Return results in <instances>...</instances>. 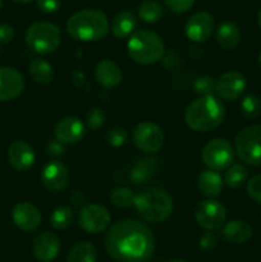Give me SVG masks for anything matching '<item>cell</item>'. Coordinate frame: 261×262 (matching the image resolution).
Segmentation results:
<instances>
[{"label": "cell", "instance_id": "cell-1", "mask_svg": "<svg viewBox=\"0 0 261 262\" xmlns=\"http://www.w3.org/2000/svg\"><path fill=\"white\" fill-rule=\"evenodd\" d=\"M105 248L115 262H147L155 250V235L146 223L120 220L106 232Z\"/></svg>", "mask_w": 261, "mask_h": 262}, {"label": "cell", "instance_id": "cell-2", "mask_svg": "<svg viewBox=\"0 0 261 262\" xmlns=\"http://www.w3.org/2000/svg\"><path fill=\"white\" fill-rule=\"evenodd\" d=\"M225 118L224 105L215 96L199 97L187 106L184 120L196 132H209L219 127Z\"/></svg>", "mask_w": 261, "mask_h": 262}, {"label": "cell", "instance_id": "cell-3", "mask_svg": "<svg viewBox=\"0 0 261 262\" xmlns=\"http://www.w3.org/2000/svg\"><path fill=\"white\" fill-rule=\"evenodd\" d=\"M67 31L79 41H99L109 33V20L99 9H82L69 17Z\"/></svg>", "mask_w": 261, "mask_h": 262}, {"label": "cell", "instance_id": "cell-4", "mask_svg": "<svg viewBox=\"0 0 261 262\" xmlns=\"http://www.w3.org/2000/svg\"><path fill=\"white\" fill-rule=\"evenodd\" d=\"M135 207L142 219L156 224L170 216L173 211V200L164 188L147 187L136 196Z\"/></svg>", "mask_w": 261, "mask_h": 262}, {"label": "cell", "instance_id": "cell-5", "mask_svg": "<svg viewBox=\"0 0 261 262\" xmlns=\"http://www.w3.org/2000/svg\"><path fill=\"white\" fill-rule=\"evenodd\" d=\"M128 54L135 63L150 66L158 63L164 55V42L160 36L150 30L133 32L127 43Z\"/></svg>", "mask_w": 261, "mask_h": 262}, {"label": "cell", "instance_id": "cell-6", "mask_svg": "<svg viewBox=\"0 0 261 262\" xmlns=\"http://www.w3.org/2000/svg\"><path fill=\"white\" fill-rule=\"evenodd\" d=\"M26 45L38 55L54 53L61 42V32L54 23L38 20L27 28L25 35Z\"/></svg>", "mask_w": 261, "mask_h": 262}, {"label": "cell", "instance_id": "cell-7", "mask_svg": "<svg viewBox=\"0 0 261 262\" xmlns=\"http://www.w3.org/2000/svg\"><path fill=\"white\" fill-rule=\"evenodd\" d=\"M234 148L241 161L247 165H261V125H250L237 135Z\"/></svg>", "mask_w": 261, "mask_h": 262}, {"label": "cell", "instance_id": "cell-8", "mask_svg": "<svg viewBox=\"0 0 261 262\" xmlns=\"http://www.w3.org/2000/svg\"><path fill=\"white\" fill-rule=\"evenodd\" d=\"M234 160V150L225 138H212L202 150V161L207 168L217 171L229 168Z\"/></svg>", "mask_w": 261, "mask_h": 262}, {"label": "cell", "instance_id": "cell-9", "mask_svg": "<svg viewBox=\"0 0 261 262\" xmlns=\"http://www.w3.org/2000/svg\"><path fill=\"white\" fill-rule=\"evenodd\" d=\"M164 132L156 123L141 122L133 128V145L146 154H155L163 147Z\"/></svg>", "mask_w": 261, "mask_h": 262}, {"label": "cell", "instance_id": "cell-10", "mask_svg": "<svg viewBox=\"0 0 261 262\" xmlns=\"http://www.w3.org/2000/svg\"><path fill=\"white\" fill-rule=\"evenodd\" d=\"M78 224L90 234L102 233L110 224V214L107 209L99 204L86 205L78 215Z\"/></svg>", "mask_w": 261, "mask_h": 262}, {"label": "cell", "instance_id": "cell-11", "mask_svg": "<svg viewBox=\"0 0 261 262\" xmlns=\"http://www.w3.org/2000/svg\"><path fill=\"white\" fill-rule=\"evenodd\" d=\"M227 217V210L220 202L206 200L194 207V219L200 227L207 230H216L223 227Z\"/></svg>", "mask_w": 261, "mask_h": 262}, {"label": "cell", "instance_id": "cell-12", "mask_svg": "<svg viewBox=\"0 0 261 262\" xmlns=\"http://www.w3.org/2000/svg\"><path fill=\"white\" fill-rule=\"evenodd\" d=\"M246 87V77L238 71H229L215 81V94L225 101H234L242 96Z\"/></svg>", "mask_w": 261, "mask_h": 262}, {"label": "cell", "instance_id": "cell-13", "mask_svg": "<svg viewBox=\"0 0 261 262\" xmlns=\"http://www.w3.org/2000/svg\"><path fill=\"white\" fill-rule=\"evenodd\" d=\"M25 86V77L19 71L10 67H0V102L17 99Z\"/></svg>", "mask_w": 261, "mask_h": 262}, {"label": "cell", "instance_id": "cell-14", "mask_svg": "<svg viewBox=\"0 0 261 262\" xmlns=\"http://www.w3.org/2000/svg\"><path fill=\"white\" fill-rule=\"evenodd\" d=\"M215 20L210 13L197 12L187 19L184 30L187 37L193 42H205L212 35Z\"/></svg>", "mask_w": 261, "mask_h": 262}, {"label": "cell", "instance_id": "cell-15", "mask_svg": "<svg viewBox=\"0 0 261 262\" xmlns=\"http://www.w3.org/2000/svg\"><path fill=\"white\" fill-rule=\"evenodd\" d=\"M86 127L83 122L76 117H66L56 123L54 128V137L64 146L76 145L83 138Z\"/></svg>", "mask_w": 261, "mask_h": 262}, {"label": "cell", "instance_id": "cell-16", "mask_svg": "<svg viewBox=\"0 0 261 262\" xmlns=\"http://www.w3.org/2000/svg\"><path fill=\"white\" fill-rule=\"evenodd\" d=\"M69 170L60 161H51L41 171V183L53 193L64 191L68 186Z\"/></svg>", "mask_w": 261, "mask_h": 262}, {"label": "cell", "instance_id": "cell-17", "mask_svg": "<svg viewBox=\"0 0 261 262\" xmlns=\"http://www.w3.org/2000/svg\"><path fill=\"white\" fill-rule=\"evenodd\" d=\"M12 219L15 227L23 232H32L41 225V212L35 205L28 202L17 204L12 210Z\"/></svg>", "mask_w": 261, "mask_h": 262}, {"label": "cell", "instance_id": "cell-18", "mask_svg": "<svg viewBox=\"0 0 261 262\" xmlns=\"http://www.w3.org/2000/svg\"><path fill=\"white\" fill-rule=\"evenodd\" d=\"M35 151L28 142L17 140L10 143L8 148V160L15 170L25 171L32 168L35 163Z\"/></svg>", "mask_w": 261, "mask_h": 262}, {"label": "cell", "instance_id": "cell-19", "mask_svg": "<svg viewBox=\"0 0 261 262\" xmlns=\"http://www.w3.org/2000/svg\"><path fill=\"white\" fill-rule=\"evenodd\" d=\"M32 251L38 261L50 262L60 251V241L54 233H41L33 241Z\"/></svg>", "mask_w": 261, "mask_h": 262}, {"label": "cell", "instance_id": "cell-20", "mask_svg": "<svg viewBox=\"0 0 261 262\" xmlns=\"http://www.w3.org/2000/svg\"><path fill=\"white\" fill-rule=\"evenodd\" d=\"M122 71H120L119 66L113 60L104 59L95 67V78H96L97 83L104 89H114V87L119 86L122 82Z\"/></svg>", "mask_w": 261, "mask_h": 262}, {"label": "cell", "instance_id": "cell-21", "mask_svg": "<svg viewBox=\"0 0 261 262\" xmlns=\"http://www.w3.org/2000/svg\"><path fill=\"white\" fill-rule=\"evenodd\" d=\"M252 237V228L243 220H232L223 228V238L232 245H242Z\"/></svg>", "mask_w": 261, "mask_h": 262}, {"label": "cell", "instance_id": "cell-22", "mask_svg": "<svg viewBox=\"0 0 261 262\" xmlns=\"http://www.w3.org/2000/svg\"><path fill=\"white\" fill-rule=\"evenodd\" d=\"M215 37H216L220 48L225 49V50H233L241 43L242 33H241L240 27L235 23L225 20L219 25Z\"/></svg>", "mask_w": 261, "mask_h": 262}, {"label": "cell", "instance_id": "cell-23", "mask_svg": "<svg viewBox=\"0 0 261 262\" xmlns=\"http://www.w3.org/2000/svg\"><path fill=\"white\" fill-rule=\"evenodd\" d=\"M137 27V17L130 10H122L114 17L112 22V33L117 38H125L132 36Z\"/></svg>", "mask_w": 261, "mask_h": 262}, {"label": "cell", "instance_id": "cell-24", "mask_svg": "<svg viewBox=\"0 0 261 262\" xmlns=\"http://www.w3.org/2000/svg\"><path fill=\"white\" fill-rule=\"evenodd\" d=\"M223 178L219 173L214 170H205L200 174L199 181H197V187L201 194L210 197H217L223 191Z\"/></svg>", "mask_w": 261, "mask_h": 262}, {"label": "cell", "instance_id": "cell-25", "mask_svg": "<svg viewBox=\"0 0 261 262\" xmlns=\"http://www.w3.org/2000/svg\"><path fill=\"white\" fill-rule=\"evenodd\" d=\"M158 170V161L154 158L138 159L130 169L129 178L135 184L146 183L155 176Z\"/></svg>", "mask_w": 261, "mask_h": 262}, {"label": "cell", "instance_id": "cell-26", "mask_svg": "<svg viewBox=\"0 0 261 262\" xmlns=\"http://www.w3.org/2000/svg\"><path fill=\"white\" fill-rule=\"evenodd\" d=\"M28 72L33 81L37 82L38 84H49L54 78L53 67L45 59L36 58L31 60L30 66H28Z\"/></svg>", "mask_w": 261, "mask_h": 262}, {"label": "cell", "instance_id": "cell-27", "mask_svg": "<svg viewBox=\"0 0 261 262\" xmlns=\"http://www.w3.org/2000/svg\"><path fill=\"white\" fill-rule=\"evenodd\" d=\"M97 251L91 242H79L69 251L67 262H96Z\"/></svg>", "mask_w": 261, "mask_h": 262}, {"label": "cell", "instance_id": "cell-28", "mask_svg": "<svg viewBox=\"0 0 261 262\" xmlns=\"http://www.w3.org/2000/svg\"><path fill=\"white\" fill-rule=\"evenodd\" d=\"M138 15L146 23H156L163 18V7L156 0H145L138 7Z\"/></svg>", "mask_w": 261, "mask_h": 262}, {"label": "cell", "instance_id": "cell-29", "mask_svg": "<svg viewBox=\"0 0 261 262\" xmlns=\"http://www.w3.org/2000/svg\"><path fill=\"white\" fill-rule=\"evenodd\" d=\"M73 210L69 206H60L56 210H54L53 215H51L50 223L51 227H53L54 229L64 230L67 229V228L71 227L72 223H73Z\"/></svg>", "mask_w": 261, "mask_h": 262}, {"label": "cell", "instance_id": "cell-30", "mask_svg": "<svg viewBox=\"0 0 261 262\" xmlns=\"http://www.w3.org/2000/svg\"><path fill=\"white\" fill-rule=\"evenodd\" d=\"M247 179V169L242 164H232L225 171L224 183L230 188H238Z\"/></svg>", "mask_w": 261, "mask_h": 262}, {"label": "cell", "instance_id": "cell-31", "mask_svg": "<svg viewBox=\"0 0 261 262\" xmlns=\"http://www.w3.org/2000/svg\"><path fill=\"white\" fill-rule=\"evenodd\" d=\"M241 112L247 119H256L261 114V99L255 94H250L241 102Z\"/></svg>", "mask_w": 261, "mask_h": 262}, {"label": "cell", "instance_id": "cell-32", "mask_svg": "<svg viewBox=\"0 0 261 262\" xmlns=\"http://www.w3.org/2000/svg\"><path fill=\"white\" fill-rule=\"evenodd\" d=\"M110 201L118 207H128L130 205H135L136 194L132 189L127 187H118L113 189L110 193Z\"/></svg>", "mask_w": 261, "mask_h": 262}, {"label": "cell", "instance_id": "cell-33", "mask_svg": "<svg viewBox=\"0 0 261 262\" xmlns=\"http://www.w3.org/2000/svg\"><path fill=\"white\" fill-rule=\"evenodd\" d=\"M193 90L200 97L212 96L215 92V79L209 76H201L194 81Z\"/></svg>", "mask_w": 261, "mask_h": 262}, {"label": "cell", "instance_id": "cell-34", "mask_svg": "<svg viewBox=\"0 0 261 262\" xmlns=\"http://www.w3.org/2000/svg\"><path fill=\"white\" fill-rule=\"evenodd\" d=\"M128 140V133L122 127H113L107 130L106 141L113 147H122Z\"/></svg>", "mask_w": 261, "mask_h": 262}, {"label": "cell", "instance_id": "cell-35", "mask_svg": "<svg viewBox=\"0 0 261 262\" xmlns=\"http://www.w3.org/2000/svg\"><path fill=\"white\" fill-rule=\"evenodd\" d=\"M105 123V113L100 107H92L86 115V124L91 129H99Z\"/></svg>", "mask_w": 261, "mask_h": 262}, {"label": "cell", "instance_id": "cell-36", "mask_svg": "<svg viewBox=\"0 0 261 262\" xmlns=\"http://www.w3.org/2000/svg\"><path fill=\"white\" fill-rule=\"evenodd\" d=\"M247 193L257 204H261V174L253 176L247 183Z\"/></svg>", "mask_w": 261, "mask_h": 262}, {"label": "cell", "instance_id": "cell-37", "mask_svg": "<svg viewBox=\"0 0 261 262\" xmlns=\"http://www.w3.org/2000/svg\"><path fill=\"white\" fill-rule=\"evenodd\" d=\"M194 0H164V4L173 13H184L193 5Z\"/></svg>", "mask_w": 261, "mask_h": 262}, {"label": "cell", "instance_id": "cell-38", "mask_svg": "<svg viewBox=\"0 0 261 262\" xmlns=\"http://www.w3.org/2000/svg\"><path fill=\"white\" fill-rule=\"evenodd\" d=\"M199 246L201 250L206 251V252H211L217 247V238L216 235L212 234L211 232H206L200 237Z\"/></svg>", "mask_w": 261, "mask_h": 262}, {"label": "cell", "instance_id": "cell-39", "mask_svg": "<svg viewBox=\"0 0 261 262\" xmlns=\"http://www.w3.org/2000/svg\"><path fill=\"white\" fill-rule=\"evenodd\" d=\"M37 8L45 14H53L60 8V0H37Z\"/></svg>", "mask_w": 261, "mask_h": 262}, {"label": "cell", "instance_id": "cell-40", "mask_svg": "<svg viewBox=\"0 0 261 262\" xmlns=\"http://www.w3.org/2000/svg\"><path fill=\"white\" fill-rule=\"evenodd\" d=\"M14 37V30L8 23L0 25V45H7Z\"/></svg>", "mask_w": 261, "mask_h": 262}, {"label": "cell", "instance_id": "cell-41", "mask_svg": "<svg viewBox=\"0 0 261 262\" xmlns=\"http://www.w3.org/2000/svg\"><path fill=\"white\" fill-rule=\"evenodd\" d=\"M46 151H48L49 155L59 158V156L64 155V152H66V147H64V145H61L60 142L54 140V141H49L48 145H46Z\"/></svg>", "mask_w": 261, "mask_h": 262}, {"label": "cell", "instance_id": "cell-42", "mask_svg": "<svg viewBox=\"0 0 261 262\" xmlns=\"http://www.w3.org/2000/svg\"><path fill=\"white\" fill-rule=\"evenodd\" d=\"M71 200H72V202H73L74 205H81L82 202H83L84 196H83V193H82V192H73V193H72V196H71Z\"/></svg>", "mask_w": 261, "mask_h": 262}, {"label": "cell", "instance_id": "cell-43", "mask_svg": "<svg viewBox=\"0 0 261 262\" xmlns=\"http://www.w3.org/2000/svg\"><path fill=\"white\" fill-rule=\"evenodd\" d=\"M12 2L18 3V4H28V3L33 2V0H12Z\"/></svg>", "mask_w": 261, "mask_h": 262}, {"label": "cell", "instance_id": "cell-44", "mask_svg": "<svg viewBox=\"0 0 261 262\" xmlns=\"http://www.w3.org/2000/svg\"><path fill=\"white\" fill-rule=\"evenodd\" d=\"M257 23H258V26H260V28H261V9L258 10V13H257Z\"/></svg>", "mask_w": 261, "mask_h": 262}, {"label": "cell", "instance_id": "cell-45", "mask_svg": "<svg viewBox=\"0 0 261 262\" xmlns=\"http://www.w3.org/2000/svg\"><path fill=\"white\" fill-rule=\"evenodd\" d=\"M168 262H186V261H184V260H170Z\"/></svg>", "mask_w": 261, "mask_h": 262}, {"label": "cell", "instance_id": "cell-46", "mask_svg": "<svg viewBox=\"0 0 261 262\" xmlns=\"http://www.w3.org/2000/svg\"><path fill=\"white\" fill-rule=\"evenodd\" d=\"M258 66H260V68H261V53H260V55H258Z\"/></svg>", "mask_w": 261, "mask_h": 262}, {"label": "cell", "instance_id": "cell-47", "mask_svg": "<svg viewBox=\"0 0 261 262\" xmlns=\"http://www.w3.org/2000/svg\"><path fill=\"white\" fill-rule=\"evenodd\" d=\"M2 7H3V0H0V9H2Z\"/></svg>", "mask_w": 261, "mask_h": 262}]
</instances>
